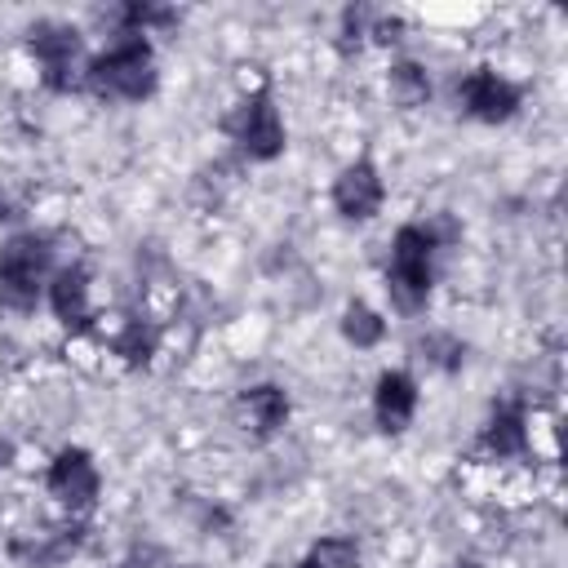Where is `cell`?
Segmentation results:
<instances>
[{"mask_svg": "<svg viewBox=\"0 0 568 568\" xmlns=\"http://www.w3.org/2000/svg\"><path fill=\"white\" fill-rule=\"evenodd\" d=\"M9 217H13V204H9V195L0 191V222H9Z\"/></svg>", "mask_w": 568, "mask_h": 568, "instance_id": "obj_19", "label": "cell"}, {"mask_svg": "<svg viewBox=\"0 0 568 568\" xmlns=\"http://www.w3.org/2000/svg\"><path fill=\"white\" fill-rule=\"evenodd\" d=\"M129 568H173V564H169L160 550H151V546H146V550H138V555L129 559Z\"/></svg>", "mask_w": 568, "mask_h": 568, "instance_id": "obj_17", "label": "cell"}, {"mask_svg": "<svg viewBox=\"0 0 568 568\" xmlns=\"http://www.w3.org/2000/svg\"><path fill=\"white\" fill-rule=\"evenodd\" d=\"M333 204L342 217H373L382 209V178L368 160H355L351 169H342V178L333 182Z\"/></svg>", "mask_w": 568, "mask_h": 568, "instance_id": "obj_8", "label": "cell"}, {"mask_svg": "<svg viewBox=\"0 0 568 568\" xmlns=\"http://www.w3.org/2000/svg\"><path fill=\"white\" fill-rule=\"evenodd\" d=\"M49 493L71 506V510H84L93 497H98V470H93V457L84 448H67L53 457L49 466Z\"/></svg>", "mask_w": 568, "mask_h": 568, "instance_id": "obj_6", "label": "cell"}, {"mask_svg": "<svg viewBox=\"0 0 568 568\" xmlns=\"http://www.w3.org/2000/svg\"><path fill=\"white\" fill-rule=\"evenodd\" d=\"M240 408L248 413L253 430L266 439V435H275V430L284 426V417H288V395H284L280 386H248V390L240 395Z\"/></svg>", "mask_w": 568, "mask_h": 568, "instance_id": "obj_11", "label": "cell"}, {"mask_svg": "<svg viewBox=\"0 0 568 568\" xmlns=\"http://www.w3.org/2000/svg\"><path fill=\"white\" fill-rule=\"evenodd\" d=\"M155 346H160V328L151 320H129L124 333L115 337V355H124L129 364H146L155 355Z\"/></svg>", "mask_w": 568, "mask_h": 568, "instance_id": "obj_13", "label": "cell"}, {"mask_svg": "<svg viewBox=\"0 0 568 568\" xmlns=\"http://www.w3.org/2000/svg\"><path fill=\"white\" fill-rule=\"evenodd\" d=\"M435 231L430 226H399L395 244H390V271H386V288L390 302L399 311H422L430 297V257H435Z\"/></svg>", "mask_w": 568, "mask_h": 568, "instance_id": "obj_2", "label": "cell"}, {"mask_svg": "<svg viewBox=\"0 0 568 568\" xmlns=\"http://www.w3.org/2000/svg\"><path fill=\"white\" fill-rule=\"evenodd\" d=\"M53 248L44 235H13L0 248V302L13 311H31L40 297V284L49 280Z\"/></svg>", "mask_w": 568, "mask_h": 568, "instance_id": "obj_3", "label": "cell"}, {"mask_svg": "<svg viewBox=\"0 0 568 568\" xmlns=\"http://www.w3.org/2000/svg\"><path fill=\"white\" fill-rule=\"evenodd\" d=\"M297 568H315V564H311V559H302V564H297Z\"/></svg>", "mask_w": 568, "mask_h": 568, "instance_id": "obj_21", "label": "cell"}, {"mask_svg": "<svg viewBox=\"0 0 568 568\" xmlns=\"http://www.w3.org/2000/svg\"><path fill=\"white\" fill-rule=\"evenodd\" d=\"M27 49L40 58V75L53 93H67L75 84L80 67V31L67 22H36L27 31Z\"/></svg>", "mask_w": 568, "mask_h": 568, "instance_id": "obj_5", "label": "cell"}, {"mask_svg": "<svg viewBox=\"0 0 568 568\" xmlns=\"http://www.w3.org/2000/svg\"><path fill=\"white\" fill-rule=\"evenodd\" d=\"M462 102H466V111L475 115V120H484V124H501V120H510L515 115V106H519V93H515V84H506L497 71H470L466 75V84H462Z\"/></svg>", "mask_w": 568, "mask_h": 568, "instance_id": "obj_7", "label": "cell"}, {"mask_svg": "<svg viewBox=\"0 0 568 568\" xmlns=\"http://www.w3.org/2000/svg\"><path fill=\"white\" fill-rule=\"evenodd\" d=\"M89 89L98 98H124V102H138L155 89V58H151V44L133 31H124L120 44H111L102 58L89 62Z\"/></svg>", "mask_w": 568, "mask_h": 568, "instance_id": "obj_1", "label": "cell"}, {"mask_svg": "<svg viewBox=\"0 0 568 568\" xmlns=\"http://www.w3.org/2000/svg\"><path fill=\"white\" fill-rule=\"evenodd\" d=\"M342 333H346V342H355V346H377V342H382V315L368 311L364 302H351L346 315H342Z\"/></svg>", "mask_w": 568, "mask_h": 568, "instance_id": "obj_15", "label": "cell"}, {"mask_svg": "<svg viewBox=\"0 0 568 568\" xmlns=\"http://www.w3.org/2000/svg\"><path fill=\"white\" fill-rule=\"evenodd\" d=\"M453 568H479V564H470V559H466V564H453Z\"/></svg>", "mask_w": 568, "mask_h": 568, "instance_id": "obj_20", "label": "cell"}, {"mask_svg": "<svg viewBox=\"0 0 568 568\" xmlns=\"http://www.w3.org/2000/svg\"><path fill=\"white\" fill-rule=\"evenodd\" d=\"M182 568H195V564H182Z\"/></svg>", "mask_w": 568, "mask_h": 568, "instance_id": "obj_22", "label": "cell"}, {"mask_svg": "<svg viewBox=\"0 0 568 568\" xmlns=\"http://www.w3.org/2000/svg\"><path fill=\"white\" fill-rule=\"evenodd\" d=\"M399 31H404V22H399V18H382V22L373 27V36H377L382 44H395V40H399Z\"/></svg>", "mask_w": 568, "mask_h": 568, "instance_id": "obj_18", "label": "cell"}, {"mask_svg": "<svg viewBox=\"0 0 568 568\" xmlns=\"http://www.w3.org/2000/svg\"><path fill=\"white\" fill-rule=\"evenodd\" d=\"M413 408H417V382L408 373H382L373 395V413L382 430H404L413 422Z\"/></svg>", "mask_w": 568, "mask_h": 568, "instance_id": "obj_9", "label": "cell"}, {"mask_svg": "<svg viewBox=\"0 0 568 568\" xmlns=\"http://www.w3.org/2000/svg\"><path fill=\"white\" fill-rule=\"evenodd\" d=\"M524 444H528L524 413H519L515 404L497 408V413H493V422L484 426V448H488V453H497V457H510V453H524Z\"/></svg>", "mask_w": 568, "mask_h": 568, "instance_id": "obj_12", "label": "cell"}, {"mask_svg": "<svg viewBox=\"0 0 568 568\" xmlns=\"http://www.w3.org/2000/svg\"><path fill=\"white\" fill-rule=\"evenodd\" d=\"M222 129L253 155V160H275L284 151V124H280V111L271 106V93L257 89L253 98H244L226 120Z\"/></svg>", "mask_w": 568, "mask_h": 568, "instance_id": "obj_4", "label": "cell"}, {"mask_svg": "<svg viewBox=\"0 0 568 568\" xmlns=\"http://www.w3.org/2000/svg\"><path fill=\"white\" fill-rule=\"evenodd\" d=\"M311 564L315 568H359V550L351 537H324V541H315Z\"/></svg>", "mask_w": 568, "mask_h": 568, "instance_id": "obj_16", "label": "cell"}, {"mask_svg": "<svg viewBox=\"0 0 568 568\" xmlns=\"http://www.w3.org/2000/svg\"><path fill=\"white\" fill-rule=\"evenodd\" d=\"M390 98H395L399 106H422V102L430 98L426 71H422L417 62H399V67L390 71Z\"/></svg>", "mask_w": 568, "mask_h": 568, "instance_id": "obj_14", "label": "cell"}, {"mask_svg": "<svg viewBox=\"0 0 568 568\" xmlns=\"http://www.w3.org/2000/svg\"><path fill=\"white\" fill-rule=\"evenodd\" d=\"M49 302L67 328H89V275L80 266H67L49 284Z\"/></svg>", "mask_w": 568, "mask_h": 568, "instance_id": "obj_10", "label": "cell"}]
</instances>
